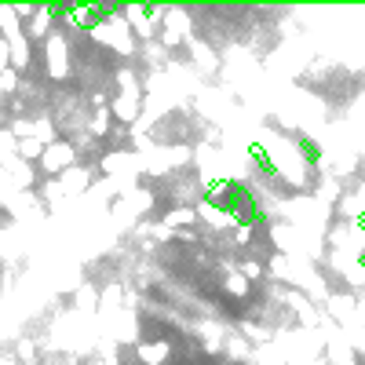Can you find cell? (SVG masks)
<instances>
[{
	"label": "cell",
	"instance_id": "6da1fadb",
	"mask_svg": "<svg viewBox=\"0 0 365 365\" xmlns=\"http://www.w3.org/2000/svg\"><path fill=\"white\" fill-rule=\"evenodd\" d=\"M74 161H77L74 143H66V139H55V143L44 146V154H41V168H44V172H52V175H66Z\"/></svg>",
	"mask_w": 365,
	"mask_h": 365
},
{
	"label": "cell",
	"instance_id": "7a4b0ae2",
	"mask_svg": "<svg viewBox=\"0 0 365 365\" xmlns=\"http://www.w3.org/2000/svg\"><path fill=\"white\" fill-rule=\"evenodd\" d=\"M139 91H121V96L113 99V106H110V113L117 117V121H124V124H132L135 117H139Z\"/></svg>",
	"mask_w": 365,
	"mask_h": 365
},
{
	"label": "cell",
	"instance_id": "3957f363",
	"mask_svg": "<svg viewBox=\"0 0 365 365\" xmlns=\"http://www.w3.org/2000/svg\"><path fill=\"white\" fill-rule=\"evenodd\" d=\"M44 58H48L52 77H66V41L63 37H52L44 44Z\"/></svg>",
	"mask_w": 365,
	"mask_h": 365
},
{
	"label": "cell",
	"instance_id": "277c9868",
	"mask_svg": "<svg viewBox=\"0 0 365 365\" xmlns=\"http://www.w3.org/2000/svg\"><path fill=\"white\" fill-rule=\"evenodd\" d=\"M197 216H205L216 230H230V227H238L227 208H223V205H212V201H201V205H197Z\"/></svg>",
	"mask_w": 365,
	"mask_h": 365
},
{
	"label": "cell",
	"instance_id": "5b68a950",
	"mask_svg": "<svg viewBox=\"0 0 365 365\" xmlns=\"http://www.w3.org/2000/svg\"><path fill=\"white\" fill-rule=\"evenodd\" d=\"M172 355V347L164 344V340H146L143 347H139V362L143 365H164Z\"/></svg>",
	"mask_w": 365,
	"mask_h": 365
},
{
	"label": "cell",
	"instance_id": "8992f818",
	"mask_svg": "<svg viewBox=\"0 0 365 365\" xmlns=\"http://www.w3.org/2000/svg\"><path fill=\"white\" fill-rule=\"evenodd\" d=\"M194 219H197V208H190V205H179V208H172L168 216H164L168 227H186V223H194Z\"/></svg>",
	"mask_w": 365,
	"mask_h": 365
},
{
	"label": "cell",
	"instance_id": "52a82bcc",
	"mask_svg": "<svg viewBox=\"0 0 365 365\" xmlns=\"http://www.w3.org/2000/svg\"><path fill=\"white\" fill-rule=\"evenodd\" d=\"M91 135H110V106H99L96 113H91Z\"/></svg>",
	"mask_w": 365,
	"mask_h": 365
},
{
	"label": "cell",
	"instance_id": "ba28073f",
	"mask_svg": "<svg viewBox=\"0 0 365 365\" xmlns=\"http://www.w3.org/2000/svg\"><path fill=\"white\" fill-rule=\"evenodd\" d=\"M52 26V8H41L37 15H33V26H30V37H44Z\"/></svg>",
	"mask_w": 365,
	"mask_h": 365
},
{
	"label": "cell",
	"instance_id": "9c48e42d",
	"mask_svg": "<svg viewBox=\"0 0 365 365\" xmlns=\"http://www.w3.org/2000/svg\"><path fill=\"white\" fill-rule=\"evenodd\" d=\"M88 186V172L85 168H69L66 172V190H85Z\"/></svg>",
	"mask_w": 365,
	"mask_h": 365
},
{
	"label": "cell",
	"instance_id": "30bf717a",
	"mask_svg": "<svg viewBox=\"0 0 365 365\" xmlns=\"http://www.w3.org/2000/svg\"><path fill=\"white\" fill-rule=\"evenodd\" d=\"M227 292H234V296H249V281H245L241 274H230L227 278Z\"/></svg>",
	"mask_w": 365,
	"mask_h": 365
},
{
	"label": "cell",
	"instance_id": "8fae6325",
	"mask_svg": "<svg viewBox=\"0 0 365 365\" xmlns=\"http://www.w3.org/2000/svg\"><path fill=\"white\" fill-rule=\"evenodd\" d=\"M19 150H22V157H41L44 154V143H41V139H26Z\"/></svg>",
	"mask_w": 365,
	"mask_h": 365
}]
</instances>
